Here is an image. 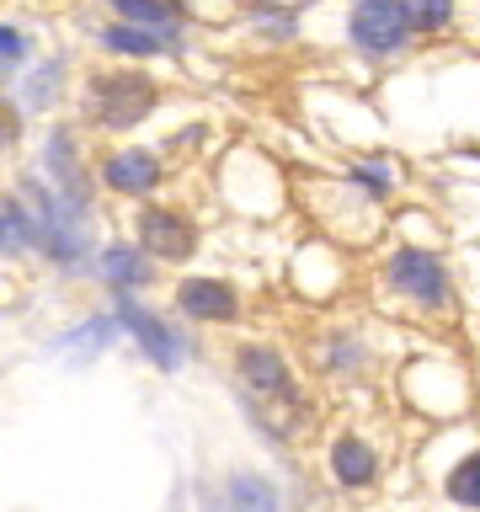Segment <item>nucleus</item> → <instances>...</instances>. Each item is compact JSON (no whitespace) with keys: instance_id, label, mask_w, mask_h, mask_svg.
I'll return each instance as SVG.
<instances>
[{"instance_id":"19","label":"nucleus","mask_w":480,"mask_h":512,"mask_svg":"<svg viewBox=\"0 0 480 512\" xmlns=\"http://www.w3.org/2000/svg\"><path fill=\"white\" fill-rule=\"evenodd\" d=\"M32 54V38H27V27H16V22H0V86L22 70Z\"/></svg>"},{"instance_id":"3","label":"nucleus","mask_w":480,"mask_h":512,"mask_svg":"<svg viewBox=\"0 0 480 512\" xmlns=\"http://www.w3.org/2000/svg\"><path fill=\"white\" fill-rule=\"evenodd\" d=\"M379 283L390 288L395 304H406L416 315L454 310V278H448V262L432 246H395L379 267Z\"/></svg>"},{"instance_id":"2","label":"nucleus","mask_w":480,"mask_h":512,"mask_svg":"<svg viewBox=\"0 0 480 512\" xmlns=\"http://www.w3.org/2000/svg\"><path fill=\"white\" fill-rule=\"evenodd\" d=\"M155 107H160V86L144 70H134L128 59L118 70L86 75V86H80V112H86L91 128H102V134H128V128H139Z\"/></svg>"},{"instance_id":"12","label":"nucleus","mask_w":480,"mask_h":512,"mask_svg":"<svg viewBox=\"0 0 480 512\" xmlns=\"http://www.w3.org/2000/svg\"><path fill=\"white\" fill-rule=\"evenodd\" d=\"M118 336H123L118 315H86V320H75V326H64L54 336V352H64L70 363H91L96 352H107Z\"/></svg>"},{"instance_id":"20","label":"nucleus","mask_w":480,"mask_h":512,"mask_svg":"<svg viewBox=\"0 0 480 512\" xmlns=\"http://www.w3.org/2000/svg\"><path fill=\"white\" fill-rule=\"evenodd\" d=\"M59 75H64V64H59V59H43L38 70L27 75V107H32V112L48 107V102L59 96Z\"/></svg>"},{"instance_id":"22","label":"nucleus","mask_w":480,"mask_h":512,"mask_svg":"<svg viewBox=\"0 0 480 512\" xmlns=\"http://www.w3.org/2000/svg\"><path fill=\"white\" fill-rule=\"evenodd\" d=\"M230 502H256V507H278V491L256 475H235L230 480Z\"/></svg>"},{"instance_id":"13","label":"nucleus","mask_w":480,"mask_h":512,"mask_svg":"<svg viewBox=\"0 0 480 512\" xmlns=\"http://www.w3.org/2000/svg\"><path fill=\"white\" fill-rule=\"evenodd\" d=\"M96 43L107 48V54H118V59H128V64H139V59H160V54H171L176 48V38H166V32H150V27H134V22H112L96 32Z\"/></svg>"},{"instance_id":"8","label":"nucleus","mask_w":480,"mask_h":512,"mask_svg":"<svg viewBox=\"0 0 480 512\" xmlns=\"http://www.w3.org/2000/svg\"><path fill=\"white\" fill-rule=\"evenodd\" d=\"M176 310H182L192 326H235L246 299L230 278H214V272H198V278L176 283Z\"/></svg>"},{"instance_id":"9","label":"nucleus","mask_w":480,"mask_h":512,"mask_svg":"<svg viewBox=\"0 0 480 512\" xmlns=\"http://www.w3.org/2000/svg\"><path fill=\"white\" fill-rule=\"evenodd\" d=\"M96 176H102L107 192L118 198H150V192L166 182V166H160L155 150H139V144H118L96 160Z\"/></svg>"},{"instance_id":"5","label":"nucleus","mask_w":480,"mask_h":512,"mask_svg":"<svg viewBox=\"0 0 480 512\" xmlns=\"http://www.w3.org/2000/svg\"><path fill=\"white\" fill-rule=\"evenodd\" d=\"M112 315H118L128 342L150 358V368H160V374H182L187 368V336L176 331L160 310L139 304V294H112Z\"/></svg>"},{"instance_id":"7","label":"nucleus","mask_w":480,"mask_h":512,"mask_svg":"<svg viewBox=\"0 0 480 512\" xmlns=\"http://www.w3.org/2000/svg\"><path fill=\"white\" fill-rule=\"evenodd\" d=\"M38 176L48 187H59L70 203H91V176H86V155H80V128L75 123H54L43 134Z\"/></svg>"},{"instance_id":"17","label":"nucleus","mask_w":480,"mask_h":512,"mask_svg":"<svg viewBox=\"0 0 480 512\" xmlns=\"http://www.w3.org/2000/svg\"><path fill=\"white\" fill-rule=\"evenodd\" d=\"M416 38H443L448 27L459 22V0H406Z\"/></svg>"},{"instance_id":"15","label":"nucleus","mask_w":480,"mask_h":512,"mask_svg":"<svg viewBox=\"0 0 480 512\" xmlns=\"http://www.w3.org/2000/svg\"><path fill=\"white\" fill-rule=\"evenodd\" d=\"M38 251V224L22 192H0V256H32Z\"/></svg>"},{"instance_id":"16","label":"nucleus","mask_w":480,"mask_h":512,"mask_svg":"<svg viewBox=\"0 0 480 512\" xmlns=\"http://www.w3.org/2000/svg\"><path fill=\"white\" fill-rule=\"evenodd\" d=\"M443 496L454 507H480V448H470V454H459L454 464H448Z\"/></svg>"},{"instance_id":"21","label":"nucleus","mask_w":480,"mask_h":512,"mask_svg":"<svg viewBox=\"0 0 480 512\" xmlns=\"http://www.w3.org/2000/svg\"><path fill=\"white\" fill-rule=\"evenodd\" d=\"M352 176L368 187V198H390L395 192V171H390V160H352Z\"/></svg>"},{"instance_id":"23","label":"nucleus","mask_w":480,"mask_h":512,"mask_svg":"<svg viewBox=\"0 0 480 512\" xmlns=\"http://www.w3.org/2000/svg\"><path fill=\"white\" fill-rule=\"evenodd\" d=\"M16 134H22V112H16L11 102H0V150H11Z\"/></svg>"},{"instance_id":"10","label":"nucleus","mask_w":480,"mask_h":512,"mask_svg":"<svg viewBox=\"0 0 480 512\" xmlns=\"http://www.w3.org/2000/svg\"><path fill=\"white\" fill-rule=\"evenodd\" d=\"M326 475H331L336 491H368V486H379V475H384V454L363 438V432H336L326 443Z\"/></svg>"},{"instance_id":"1","label":"nucleus","mask_w":480,"mask_h":512,"mask_svg":"<svg viewBox=\"0 0 480 512\" xmlns=\"http://www.w3.org/2000/svg\"><path fill=\"white\" fill-rule=\"evenodd\" d=\"M230 379H235L240 400L251 406V416L272 432V438H278L283 416H299V406H304L294 363H288L272 342H240L235 358H230Z\"/></svg>"},{"instance_id":"11","label":"nucleus","mask_w":480,"mask_h":512,"mask_svg":"<svg viewBox=\"0 0 480 512\" xmlns=\"http://www.w3.org/2000/svg\"><path fill=\"white\" fill-rule=\"evenodd\" d=\"M96 278H102L112 294H139V288L155 283V256L139 246V240H107L96 246Z\"/></svg>"},{"instance_id":"6","label":"nucleus","mask_w":480,"mask_h":512,"mask_svg":"<svg viewBox=\"0 0 480 512\" xmlns=\"http://www.w3.org/2000/svg\"><path fill=\"white\" fill-rule=\"evenodd\" d=\"M134 240L155 256V262H192L203 235H198V224H192V214H182V208L144 203L134 214Z\"/></svg>"},{"instance_id":"18","label":"nucleus","mask_w":480,"mask_h":512,"mask_svg":"<svg viewBox=\"0 0 480 512\" xmlns=\"http://www.w3.org/2000/svg\"><path fill=\"white\" fill-rule=\"evenodd\" d=\"M363 363H368V352H363L358 336H352V331H331V347H326V374H331V379H352Z\"/></svg>"},{"instance_id":"4","label":"nucleus","mask_w":480,"mask_h":512,"mask_svg":"<svg viewBox=\"0 0 480 512\" xmlns=\"http://www.w3.org/2000/svg\"><path fill=\"white\" fill-rule=\"evenodd\" d=\"M347 43L358 48L363 59H400L416 43L411 11L406 0H352L347 11Z\"/></svg>"},{"instance_id":"14","label":"nucleus","mask_w":480,"mask_h":512,"mask_svg":"<svg viewBox=\"0 0 480 512\" xmlns=\"http://www.w3.org/2000/svg\"><path fill=\"white\" fill-rule=\"evenodd\" d=\"M107 6H112V16H118V22L166 32V38H182V27H187L182 0H107Z\"/></svg>"}]
</instances>
